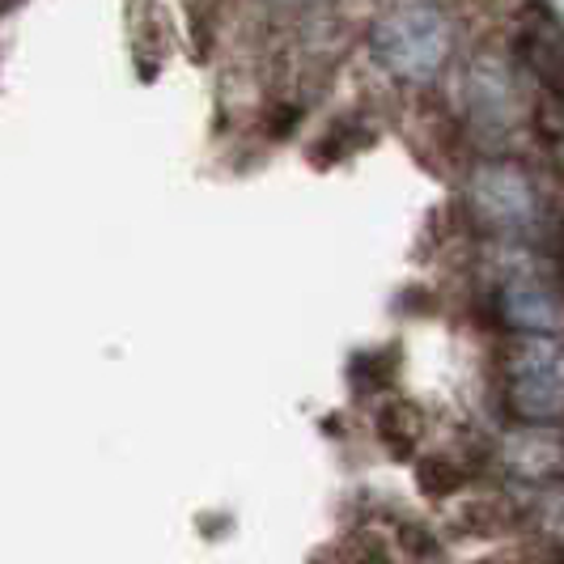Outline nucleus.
Segmentation results:
<instances>
[{
	"label": "nucleus",
	"mask_w": 564,
	"mask_h": 564,
	"mask_svg": "<svg viewBox=\"0 0 564 564\" xmlns=\"http://www.w3.org/2000/svg\"><path fill=\"white\" fill-rule=\"evenodd\" d=\"M369 47L373 59L399 82H433L454 56V26L437 4L408 0L378 18Z\"/></svg>",
	"instance_id": "f257e3e1"
},
{
	"label": "nucleus",
	"mask_w": 564,
	"mask_h": 564,
	"mask_svg": "<svg viewBox=\"0 0 564 564\" xmlns=\"http://www.w3.org/2000/svg\"><path fill=\"white\" fill-rule=\"evenodd\" d=\"M471 208L484 226L492 229H527L535 226V183L531 174L506 162H492L471 174Z\"/></svg>",
	"instance_id": "7ed1b4c3"
},
{
	"label": "nucleus",
	"mask_w": 564,
	"mask_h": 564,
	"mask_svg": "<svg viewBox=\"0 0 564 564\" xmlns=\"http://www.w3.org/2000/svg\"><path fill=\"white\" fill-rule=\"evenodd\" d=\"M506 403L522 424L564 421V344L552 336H518L506 352Z\"/></svg>",
	"instance_id": "f03ea898"
},
{
	"label": "nucleus",
	"mask_w": 564,
	"mask_h": 564,
	"mask_svg": "<svg viewBox=\"0 0 564 564\" xmlns=\"http://www.w3.org/2000/svg\"><path fill=\"white\" fill-rule=\"evenodd\" d=\"M501 318L527 336H552L564 327L561 302L535 281H513L501 289Z\"/></svg>",
	"instance_id": "39448f33"
},
{
	"label": "nucleus",
	"mask_w": 564,
	"mask_h": 564,
	"mask_svg": "<svg viewBox=\"0 0 564 564\" xmlns=\"http://www.w3.org/2000/svg\"><path fill=\"white\" fill-rule=\"evenodd\" d=\"M518 52L522 64L564 102V18H556L547 4H535L522 22Z\"/></svg>",
	"instance_id": "20e7f679"
}]
</instances>
